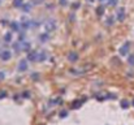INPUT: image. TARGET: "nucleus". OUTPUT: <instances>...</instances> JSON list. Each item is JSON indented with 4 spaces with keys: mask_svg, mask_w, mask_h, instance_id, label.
<instances>
[{
    "mask_svg": "<svg viewBox=\"0 0 134 125\" xmlns=\"http://www.w3.org/2000/svg\"><path fill=\"white\" fill-rule=\"evenodd\" d=\"M55 28H56V24H55V21H53V20H47V21L44 22V29H46V31H47V33L53 31V30H55Z\"/></svg>",
    "mask_w": 134,
    "mask_h": 125,
    "instance_id": "f257e3e1",
    "label": "nucleus"
},
{
    "mask_svg": "<svg viewBox=\"0 0 134 125\" xmlns=\"http://www.w3.org/2000/svg\"><path fill=\"white\" fill-rule=\"evenodd\" d=\"M129 47H130V43H129V42H126L124 46H121V48H120V54H121L122 56L128 55V52H129Z\"/></svg>",
    "mask_w": 134,
    "mask_h": 125,
    "instance_id": "f03ea898",
    "label": "nucleus"
},
{
    "mask_svg": "<svg viewBox=\"0 0 134 125\" xmlns=\"http://www.w3.org/2000/svg\"><path fill=\"white\" fill-rule=\"evenodd\" d=\"M38 59H39V52H37V51H30L29 52V60L30 61H35Z\"/></svg>",
    "mask_w": 134,
    "mask_h": 125,
    "instance_id": "7ed1b4c3",
    "label": "nucleus"
},
{
    "mask_svg": "<svg viewBox=\"0 0 134 125\" xmlns=\"http://www.w3.org/2000/svg\"><path fill=\"white\" fill-rule=\"evenodd\" d=\"M68 59H69V61L76 63V61L78 60V54H77V52H74V51H72V52H69V54H68Z\"/></svg>",
    "mask_w": 134,
    "mask_h": 125,
    "instance_id": "20e7f679",
    "label": "nucleus"
},
{
    "mask_svg": "<svg viewBox=\"0 0 134 125\" xmlns=\"http://www.w3.org/2000/svg\"><path fill=\"white\" fill-rule=\"evenodd\" d=\"M124 18H125V9L124 8L117 9V21H124Z\"/></svg>",
    "mask_w": 134,
    "mask_h": 125,
    "instance_id": "39448f33",
    "label": "nucleus"
},
{
    "mask_svg": "<svg viewBox=\"0 0 134 125\" xmlns=\"http://www.w3.org/2000/svg\"><path fill=\"white\" fill-rule=\"evenodd\" d=\"M26 69H28V61L26 60H21L18 63V70L20 72H25Z\"/></svg>",
    "mask_w": 134,
    "mask_h": 125,
    "instance_id": "423d86ee",
    "label": "nucleus"
},
{
    "mask_svg": "<svg viewBox=\"0 0 134 125\" xmlns=\"http://www.w3.org/2000/svg\"><path fill=\"white\" fill-rule=\"evenodd\" d=\"M29 28H30V21H29L28 18H24V17H22V20H21V29L26 30V29H29Z\"/></svg>",
    "mask_w": 134,
    "mask_h": 125,
    "instance_id": "0eeeda50",
    "label": "nucleus"
},
{
    "mask_svg": "<svg viewBox=\"0 0 134 125\" xmlns=\"http://www.w3.org/2000/svg\"><path fill=\"white\" fill-rule=\"evenodd\" d=\"M11 28H12V30H13L15 33H20V31H21L20 25H18L17 22H12V24H11Z\"/></svg>",
    "mask_w": 134,
    "mask_h": 125,
    "instance_id": "6e6552de",
    "label": "nucleus"
},
{
    "mask_svg": "<svg viewBox=\"0 0 134 125\" xmlns=\"http://www.w3.org/2000/svg\"><path fill=\"white\" fill-rule=\"evenodd\" d=\"M0 57H2L3 60H9L11 59V52L9 51H3V54L0 55Z\"/></svg>",
    "mask_w": 134,
    "mask_h": 125,
    "instance_id": "1a4fd4ad",
    "label": "nucleus"
},
{
    "mask_svg": "<svg viewBox=\"0 0 134 125\" xmlns=\"http://www.w3.org/2000/svg\"><path fill=\"white\" fill-rule=\"evenodd\" d=\"M22 11L26 12V13L30 12V11H31V4H30V3H25V4H22Z\"/></svg>",
    "mask_w": 134,
    "mask_h": 125,
    "instance_id": "9d476101",
    "label": "nucleus"
},
{
    "mask_svg": "<svg viewBox=\"0 0 134 125\" xmlns=\"http://www.w3.org/2000/svg\"><path fill=\"white\" fill-rule=\"evenodd\" d=\"M21 50L29 51V50H30V43H29V42H22V43H21Z\"/></svg>",
    "mask_w": 134,
    "mask_h": 125,
    "instance_id": "9b49d317",
    "label": "nucleus"
},
{
    "mask_svg": "<svg viewBox=\"0 0 134 125\" xmlns=\"http://www.w3.org/2000/svg\"><path fill=\"white\" fill-rule=\"evenodd\" d=\"M50 39V37H48V34H41L39 35V41L42 42V43H44V42H47Z\"/></svg>",
    "mask_w": 134,
    "mask_h": 125,
    "instance_id": "f8f14e48",
    "label": "nucleus"
},
{
    "mask_svg": "<svg viewBox=\"0 0 134 125\" xmlns=\"http://www.w3.org/2000/svg\"><path fill=\"white\" fill-rule=\"evenodd\" d=\"M4 42H7V43L12 42V34H11V33H7V34L4 35Z\"/></svg>",
    "mask_w": 134,
    "mask_h": 125,
    "instance_id": "ddd939ff",
    "label": "nucleus"
},
{
    "mask_svg": "<svg viewBox=\"0 0 134 125\" xmlns=\"http://www.w3.org/2000/svg\"><path fill=\"white\" fill-rule=\"evenodd\" d=\"M47 59V54L46 52H39V59H38V61H44Z\"/></svg>",
    "mask_w": 134,
    "mask_h": 125,
    "instance_id": "4468645a",
    "label": "nucleus"
},
{
    "mask_svg": "<svg viewBox=\"0 0 134 125\" xmlns=\"http://www.w3.org/2000/svg\"><path fill=\"white\" fill-rule=\"evenodd\" d=\"M128 63H129V65L134 67V55H130V56L128 57Z\"/></svg>",
    "mask_w": 134,
    "mask_h": 125,
    "instance_id": "2eb2a0df",
    "label": "nucleus"
},
{
    "mask_svg": "<svg viewBox=\"0 0 134 125\" xmlns=\"http://www.w3.org/2000/svg\"><path fill=\"white\" fill-rule=\"evenodd\" d=\"M22 4H24V0H15V3H13L15 7H22Z\"/></svg>",
    "mask_w": 134,
    "mask_h": 125,
    "instance_id": "dca6fc26",
    "label": "nucleus"
},
{
    "mask_svg": "<svg viewBox=\"0 0 134 125\" xmlns=\"http://www.w3.org/2000/svg\"><path fill=\"white\" fill-rule=\"evenodd\" d=\"M121 107H122V108H128V107H129V102H128V100H122V102H121Z\"/></svg>",
    "mask_w": 134,
    "mask_h": 125,
    "instance_id": "f3484780",
    "label": "nucleus"
},
{
    "mask_svg": "<svg viewBox=\"0 0 134 125\" xmlns=\"http://www.w3.org/2000/svg\"><path fill=\"white\" fill-rule=\"evenodd\" d=\"M107 25H109V26L113 25V18H112V17H108V18H107Z\"/></svg>",
    "mask_w": 134,
    "mask_h": 125,
    "instance_id": "a211bd4d",
    "label": "nucleus"
},
{
    "mask_svg": "<svg viewBox=\"0 0 134 125\" xmlns=\"http://www.w3.org/2000/svg\"><path fill=\"white\" fill-rule=\"evenodd\" d=\"M117 2H118V0H108V4L109 5H116Z\"/></svg>",
    "mask_w": 134,
    "mask_h": 125,
    "instance_id": "6ab92c4d",
    "label": "nucleus"
},
{
    "mask_svg": "<svg viewBox=\"0 0 134 125\" xmlns=\"http://www.w3.org/2000/svg\"><path fill=\"white\" fill-rule=\"evenodd\" d=\"M68 116V112L66 111H61L60 112V117H66Z\"/></svg>",
    "mask_w": 134,
    "mask_h": 125,
    "instance_id": "aec40b11",
    "label": "nucleus"
},
{
    "mask_svg": "<svg viewBox=\"0 0 134 125\" xmlns=\"http://www.w3.org/2000/svg\"><path fill=\"white\" fill-rule=\"evenodd\" d=\"M4 78H5V73L0 70V81H2V80H4Z\"/></svg>",
    "mask_w": 134,
    "mask_h": 125,
    "instance_id": "412c9836",
    "label": "nucleus"
},
{
    "mask_svg": "<svg viewBox=\"0 0 134 125\" xmlns=\"http://www.w3.org/2000/svg\"><path fill=\"white\" fill-rule=\"evenodd\" d=\"M98 15H99V16H100V15H103V7L98 8Z\"/></svg>",
    "mask_w": 134,
    "mask_h": 125,
    "instance_id": "4be33fe9",
    "label": "nucleus"
},
{
    "mask_svg": "<svg viewBox=\"0 0 134 125\" xmlns=\"http://www.w3.org/2000/svg\"><path fill=\"white\" fill-rule=\"evenodd\" d=\"M60 4H61V5H66L68 2H66V0H60Z\"/></svg>",
    "mask_w": 134,
    "mask_h": 125,
    "instance_id": "5701e85b",
    "label": "nucleus"
},
{
    "mask_svg": "<svg viewBox=\"0 0 134 125\" xmlns=\"http://www.w3.org/2000/svg\"><path fill=\"white\" fill-rule=\"evenodd\" d=\"M7 94H5V91H0V98H4Z\"/></svg>",
    "mask_w": 134,
    "mask_h": 125,
    "instance_id": "b1692460",
    "label": "nucleus"
},
{
    "mask_svg": "<svg viewBox=\"0 0 134 125\" xmlns=\"http://www.w3.org/2000/svg\"><path fill=\"white\" fill-rule=\"evenodd\" d=\"M31 77H33V78H35V80H38V74H33Z\"/></svg>",
    "mask_w": 134,
    "mask_h": 125,
    "instance_id": "393cba45",
    "label": "nucleus"
},
{
    "mask_svg": "<svg viewBox=\"0 0 134 125\" xmlns=\"http://www.w3.org/2000/svg\"><path fill=\"white\" fill-rule=\"evenodd\" d=\"M99 2H104V0H99Z\"/></svg>",
    "mask_w": 134,
    "mask_h": 125,
    "instance_id": "a878e982",
    "label": "nucleus"
},
{
    "mask_svg": "<svg viewBox=\"0 0 134 125\" xmlns=\"http://www.w3.org/2000/svg\"><path fill=\"white\" fill-rule=\"evenodd\" d=\"M133 106H134V100H133Z\"/></svg>",
    "mask_w": 134,
    "mask_h": 125,
    "instance_id": "bb28decb",
    "label": "nucleus"
}]
</instances>
